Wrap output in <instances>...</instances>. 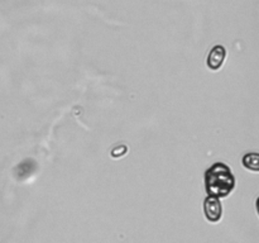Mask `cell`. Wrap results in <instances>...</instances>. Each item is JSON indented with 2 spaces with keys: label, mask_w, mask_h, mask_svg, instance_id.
<instances>
[{
  "label": "cell",
  "mask_w": 259,
  "mask_h": 243,
  "mask_svg": "<svg viewBox=\"0 0 259 243\" xmlns=\"http://www.w3.org/2000/svg\"><path fill=\"white\" fill-rule=\"evenodd\" d=\"M205 187L210 196L225 197L234 190L235 177L232 170L223 162H217L205 174Z\"/></svg>",
  "instance_id": "6da1fadb"
},
{
  "label": "cell",
  "mask_w": 259,
  "mask_h": 243,
  "mask_svg": "<svg viewBox=\"0 0 259 243\" xmlns=\"http://www.w3.org/2000/svg\"><path fill=\"white\" fill-rule=\"evenodd\" d=\"M204 212L205 217L209 222L218 223L222 219L223 215V208L222 202L218 197L214 196H207L204 201Z\"/></svg>",
  "instance_id": "7a4b0ae2"
},
{
  "label": "cell",
  "mask_w": 259,
  "mask_h": 243,
  "mask_svg": "<svg viewBox=\"0 0 259 243\" xmlns=\"http://www.w3.org/2000/svg\"><path fill=\"white\" fill-rule=\"evenodd\" d=\"M243 165H244L248 170H250V171L257 172L259 170V154L257 152L247 153L243 157Z\"/></svg>",
  "instance_id": "277c9868"
},
{
  "label": "cell",
  "mask_w": 259,
  "mask_h": 243,
  "mask_svg": "<svg viewBox=\"0 0 259 243\" xmlns=\"http://www.w3.org/2000/svg\"><path fill=\"white\" fill-rule=\"evenodd\" d=\"M225 56H227V50H225L223 46L218 45L215 47L211 48V51L209 52V56H207L206 63L209 66V68H211L212 71L219 70L223 66L225 60Z\"/></svg>",
  "instance_id": "3957f363"
}]
</instances>
